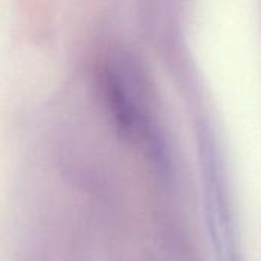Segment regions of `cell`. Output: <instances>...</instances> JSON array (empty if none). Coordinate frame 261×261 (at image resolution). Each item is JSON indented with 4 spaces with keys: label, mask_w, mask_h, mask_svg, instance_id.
<instances>
[{
    "label": "cell",
    "mask_w": 261,
    "mask_h": 261,
    "mask_svg": "<svg viewBox=\"0 0 261 261\" xmlns=\"http://www.w3.org/2000/svg\"><path fill=\"white\" fill-rule=\"evenodd\" d=\"M199 161L203 213L213 255L216 261H242L222 158L211 132L205 127L199 132Z\"/></svg>",
    "instance_id": "obj_1"
},
{
    "label": "cell",
    "mask_w": 261,
    "mask_h": 261,
    "mask_svg": "<svg viewBox=\"0 0 261 261\" xmlns=\"http://www.w3.org/2000/svg\"><path fill=\"white\" fill-rule=\"evenodd\" d=\"M132 69L110 67L107 70L109 101L121 128L136 142H142L151 151L158 150V141L144 93Z\"/></svg>",
    "instance_id": "obj_2"
}]
</instances>
